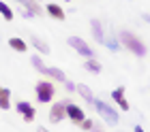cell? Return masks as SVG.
Returning <instances> with one entry per match:
<instances>
[{"instance_id":"obj_24","label":"cell","mask_w":150,"mask_h":132,"mask_svg":"<svg viewBox=\"0 0 150 132\" xmlns=\"http://www.w3.org/2000/svg\"><path fill=\"white\" fill-rule=\"evenodd\" d=\"M133 132H146V130L142 128V126H135V128H133Z\"/></svg>"},{"instance_id":"obj_27","label":"cell","mask_w":150,"mask_h":132,"mask_svg":"<svg viewBox=\"0 0 150 132\" xmlns=\"http://www.w3.org/2000/svg\"><path fill=\"white\" fill-rule=\"evenodd\" d=\"M67 2H69V0H67Z\"/></svg>"},{"instance_id":"obj_1","label":"cell","mask_w":150,"mask_h":132,"mask_svg":"<svg viewBox=\"0 0 150 132\" xmlns=\"http://www.w3.org/2000/svg\"><path fill=\"white\" fill-rule=\"evenodd\" d=\"M120 45H125L131 53H135L137 58H144L146 55V45L142 43V38H137L135 34H131V32H120Z\"/></svg>"},{"instance_id":"obj_3","label":"cell","mask_w":150,"mask_h":132,"mask_svg":"<svg viewBox=\"0 0 150 132\" xmlns=\"http://www.w3.org/2000/svg\"><path fill=\"white\" fill-rule=\"evenodd\" d=\"M35 92H37V100L47 105V102L54 98V94H56V87H54V83H50V81H39L35 85Z\"/></svg>"},{"instance_id":"obj_11","label":"cell","mask_w":150,"mask_h":132,"mask_svg":"<svg viewBox=\"0 0 150 132\" xmlns=\"http://www.w3.org/2000/svg\"><path fill=\"white\" fill-rule=\"evenodd\" d=\"M90 28H92V36H94V41L103 45L105 32H103V26H101V22H99V19H92V22H90Z\"/></svg>"},{"instance_id":"obj_18","label":"cell","mask_w":150,"mask_h":132,"mask_svg":"<svg viewBox=\"0 0 150 132\" xmlns=\"http://www.w3.org/2000/svg\"><path fill=\"white\" fill-rule=\"evenodd\" d=\"M84 68H86L88 73H101V62L94 60V58H88L84 62Z\"/></svg>"},{"instance_id":"obj_10","label":"cell","mask_w":150,"mask_h":132,"mask_svg":"<svg viewBox=\"0 0 150 132\" xmlns=\"http://www.w3.org/2000/svg\"><path fill=\"white\" fill-rule=\"evenodd\" d=\"M45 13H47L50 17L58 19V22H62V19H64V11H62V6H60V4H54V2H50V4L45 6Z\"/></svg>"},{"instance_id":"obj_14","label":"cell","mask_w":150,"mask_h":132,"mask_svg":"<svg viewBox=\"0 0 150 132\" xmlns=\"http://www.w3.org/2000/svg\"><path fill=\"white\" fill-rule=\"evenodd\" d=\"M0 109L2 111L11 109V89L6 87H0Z\"/></svg>"},{"instance_id":"obj_23","label":"cell","mask_w":150,"mask_h":132,"mask_svg":"<svg viewBox=\"0 0 150 132\" xmlns=\"http://www.w3.org/2000/svg\"><path fill=\"white\" fill-rule=\"evenodd\" d=\"M19 13H22V17H26V19H30V17H35V15H32V13H30V11H19Z\"/></svg>"},{"instance_id":"obj_5","label":"cell","mask_w":150,"mask_h":132,"mask_svg":"<svg viewBox=\"0 0 150 132\" xmlns=\"http://www.w3.org/2000/svg\"><path fill=\"white\" fill-rule=\"evenodd\" d=\"M64 111H67V117H69V119H71L73 124H79V122L86 117L84 109L77 107L75 102H64Z\"/></svg>"},{"instance_id":"obj_15","label":"cell","mask_w":150,"mask_h":132,"mask_svg":"<svg viewBox=\"0 0 150 132\" xmlns=\"http://www.w3.org/2000/svg\"><path fill=\"white\" fill-rule=\"evenodd\" d=\"M75 92H77L81 98H84L86 102H90L92 105V100H94V96H92V89L88 87V85H75Z\"/></svg>"},{"instance_id":"obj_16","label":"cell","mask_w":150,"mask_h":132,"mask_svg":"<svg viewBox=\"0 0 150 132\" xmlns=\"http://www.w3.org/2000/svg\"><path fill=\"white\" fill-rule=\"evenodd\" d=\"M43 75H47V77H52L54 81H67V75L62 73V71H60V68H45V73Z\"/></svg>"},{"instance_id":"obj_20","label":"cell","mask_w":150,"mask_h":132,"mask_svg":"<svg viewBox=\"0 0 150 132\" xmlns=\"http://www.w3.org/2000/svg\"><path fill=\"white\" fill-rule=\"evenodd\" d=\"M103 45H105V47H107V49H110V51H118L120 47H122V45L118 43V38H114V36L105 38V41H103Z\"/></svg>"},{"instance_id":"obj_25","label":"cell","mask_w":150,"mask_h":132,"mask_svg":"<svg viewBox=\"0 0 150 132\" xmlns=\"http://www.w3.org/2000/svg\"><path fill=\"white\" fill-rule=\"evenodd\" d=\"M37 132H50V130H47V128H39Z\"/></svg>"},{"instance_id":"obj_26","label":"cell","mask_w":150,"mask_h":132,"mask_svg":"<svg viewBox=\"0 0 150 132\" xmlns=\"http://www.w3.org/2000/svg\"><path fill=\"white\" fill-rule=\"evenodd\" d=\"M90 132H101V130H97V128H92V130H90Z\"/></svg>"},{"instance_id":"obj_19","label":"cell","mask_w":150,"mask_h":132,"mask_svg":"<svg viewBox=\"0 0 150 132\" xmlns=\"http://www.w3.org/2000/svg\"><path fill=\"white\" fill-rule=\"evenodd\" d=\"M30 62H32V66H35V68H37L39 73H45V68H47V66L43 64V60H41V55H39V53H32Z\"/></svg>"},{"instance_id":"obj_2","label":"cell","mask_w":150,"mask_h":132,"mask_svg":"<svg viewBox=\"0 0 150 132\" xmlns=\"http://www.w3.org/2000/svg\"><path fill=\"white\" fill-rule=\"evenodd\" d=\"M92 105H94V109H97V113L103 117V119L107 122V124H112V126H116V124L120 122V115H118V111H116L114 107H110L105 100H99V98H94L92 100Z\"/></svg>"},{"instance_id":"obj_17","label":"cell","mask_w":150,"mask_h":132,"mask_svg":"<svg viewBox=\"0 0 150 132\" xmlns=\"http://www.w3.org/2000/svg\"><path fill=\"white\" fill-rule=\"evenodd\" d=\"M0 15L4 17V22H13V17H15V13H13V9L6 2H2L0 0Z\"/></svg>"},{"instance_id":"obj_9","label":"cell","mask_w":150,"mask_h":132,"mask_svg":"<svg viewBox=\"0 0 150 132\" xmlns=\"http://www.w3.org/2000/svg\"><path fill=\"white\" fill-rule=\"evenodd\" d=\"M112 100H116L118 102V107L122 109V111H129V102H127V98H125V87H116L114 92H112Z\"/></svg>"},{"instance_id":"obj_4","label":"cell","mask_w":150,"mask_h":132,"mask_svg":"<svg viewBox=\"0 0 150 132\" xmlns=\"http://www.w3.org/2000/svg\"><path fill=\"white\" fill-rule=\"evenodd\" d=\"M67 45H69V47H73V49L77 51L79 55H84V58H94L92 47L88 45L84 38H79V36H69V38H67Z\"/></svg>"},{"instance_id":"obj_21","label":"cell","mask_w":150,"mask_h":132,"mask_svg":"<svg viewBox=\"0 0 150 132\" xmlns=\"http://www.w3.org/2000/svg\"><path fill=\"white\" fill-rule=\"evenodd\" d=\"M79 126H81V130H92V128H94V122L88 119V117H84V119L79 122Z\"/></svg>"},{"instance_id":"obj_8","label":"cell","mask_w":150,"mask_h":132,"mask_svg":"<svg viewBox=\"0 0 150 132\" xmlns=\"http://www.w3.org/2000/svg\"><path fill=\"white\" fill-rule=\"evenodd\" d=\"M17 4H22L24 9H28L32 15H43V9H41V4H39V0H15Z\"/></svg>"},{"instance_id":"obj_22","label":"cell","mask_w":150,"mask_h":132,"mask_svg":"<svg viewBox=\"0 0 150 132\" xmlns=\"http://www.w3.org/2000/svg\"><path fill=\"white\" fill-rule=\"evenodd\" d=\"M64 85H67L69 92H75V83H73V81H64Z\"/></svg>"},{"instance_id":"obj_7","label":"cell","mask_w":150,"mask_h":132,"mask_svg":"<svg viewBox=\"0 0 150 132\" xmlns=\"http://www.w3.org/2000/svg\"><path fill=\"white\" fill-rule=\"evenodd\" d=\"M67 117V111H64V102H54L52 109H50V122L52 124H58Z\"/></svg>"},{"instance_id":"obj_12","label":"cell","mask_w":150,"mask_h":132,"mask_svg":"<svg viewBox=\"0 0 150 132\" xmlns=\"http://www.w3.org/2000/svg\"><path fill=\"white\" fill-rule=\"evenodd\" d=\"M30 43L39 53H50V45H47L41 36H37V34H30Z\"/></svg>"},{"instance_id":"obj_13","label":"cell","mask_w":150,"mask_h":132,"mask_svg":"<svg viewBox=\"0 0 150 132\" xmlns=\"http://www.w3.org/2000/svg\"><path fill=\"white\" fill-rule=\"evenodd\" d=\"M9 47L15 49V51H19V53H24L26 49H28V43H26L24 38H19V36H11L9 38Z\"/></svg>"},{"instance_id":"obj_6","label":"cell","mask_w":150,"mask_h":132,"mask_svg":"<svg viewBox=\"0 0 150 132\" xmlns=\"http://www.w3.org/2000/svg\"><path fill=\"white\" fill-rule=\"evenodd\" d=\"M15 109L22 113V117H24V122L26 124H32V119L37 117V109L30 105V102H26V100H22V102H17L15 105Z\"/></svg>"}]
</instances>
